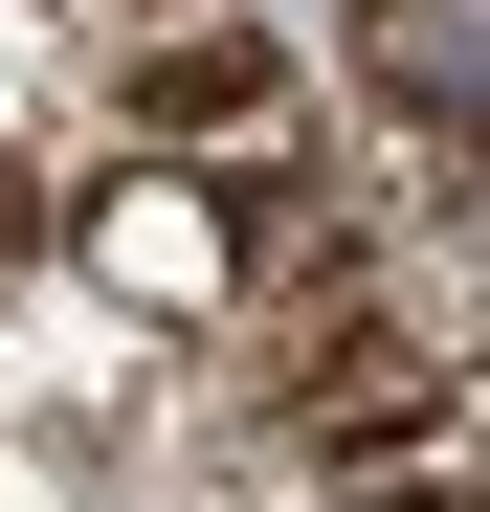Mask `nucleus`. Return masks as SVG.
Wrapping results in <instances>:
<instances>
[{"instance_id": "f257e3e1", "label": "nucleus", "mask_w": 490, "mask_h": 512, "mask_svg": "<svg viewBox=\"0 0 490 512\" xmlns=\"http://www.w3.org/2000/svg\"><path fill=\"white\" fill-rule=\"evenodd\" d=\"M290 423H312V468H446V357H424V334H401V312H312V357H290Z\"/></svg>"}, {"instance_id": "f03ea898", "label": "nucleus", "mask_w": 490, "mask_h": 512, "mask_svg": "<svg viewBox=\"0 0 490 512\" xmlns=\"http://www.w3.org/2000/svg\"><path fill=\"white\" fill-rule=\"evenodd\" d=\"M134 90H156V134H268V112H290V67H268V45H245V23H223V0H179V45H156V67H134Z\"/></svg>"}, {"instance_id": "7ed1b4c3", "label": "nucleus", "mask_w": 490, "mask_h": 512, "mask_svg": "<svg viewBox=\"0 0 490 512\" xmlns=\"http://www.w3.org/2000/svg\"><path fill=\"white\" fill-rule=\"evenodd\" d=\"M357 45H379L401 112H446V134L490 112V0H357Z\"/></svg>"}, {"instance_id": "20e7f679", "label": "nucleus", "mask_w": 490, "mask_h": 512, "mask_svg": "<svg viewBox=\"0 0 490 512\" xmlns=\"http://www.w3.org/2000/svg\"><path fill=\"white\" fill-rule=\"evenodd\" d=\"M156 23H179V0H156Z\"/></svg>"}]
</instances>
